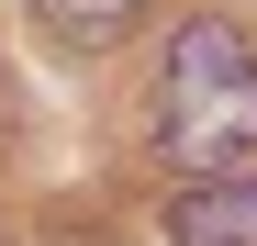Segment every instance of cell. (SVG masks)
I'll list each match as a JSON object with an SVG mask.
<instances>
[{
	"instance_id": "obj_3",
	"label": "cell",
	"mask_w": 257,
	"mask_h": 246,
	"mask_svg": "<svg viewBox=\"0 0 257 246\" xmlns=\"http://www.w3.org/2000/svg\"><path fill=\"white\" fill-rule=\"evenodd\" d=\"M146 0H34V23L56 34V45H112V34H135Z\"/></svg>"
},
{
	"instance_id": "obj_1",
	"label": "cell",
	"mask_w": 257,
	"mask_h": 246,
	"mask_svg": "<svg viewBox=\"0 0 257 246\" xmlns=\"http://www.w3.org/2000/svg\"><path fill=\"white\" fill-rule=\"evenodd\" d=\"M157 157H179L190 179L257 157V45L224 12H190L157 56Z\"/></svg>"
},
{
	"instance_id": "obj_2",
	"label": "cell",
	"mask_w": 257,
	"mask_h": 246,
	"mask_svg": "<svg viewBox=\"0 0 257 246\" xmlns=\"http://www.w3.org/2000/svg\"><path fill=\"white\" fill-rule=\"evenodd\" d=\"M168 235H179V246H257V168L190 179L179 201H168Z\"/></svg>"
}]
</instances>
